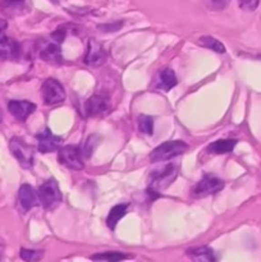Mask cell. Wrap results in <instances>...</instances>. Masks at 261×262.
I'll return each instance as SVG.
<instances>
[{
    "label": "cell",
    "instance_id": "obj_9",
    "mask_svg": "<svg viewBox=\"0 0 261 262\" xmlns=\"http://www.w3.org/2000/svg\"><path fill=\"white\" fill-rule=\"evenodd\" d=\"M176 177V168L173 165H166L164 169H158L151 174L153 183H151V191L155 192L160 188H165L169 184L173 183Z\"/></svg>",
    "mask_w": 261,
    "mask_h": 262
},
{
    "label": "cell",
    "instance_id": "obj_4",
    "mask_svg": "<svg viewBox=\"0 0 261 262\" xmlns=\"http://www.w3.org/2000/svg\"><path fill=\"white\" fill-rule=\"evenodd\" d=\"M10 152L13 154L20 166L25 169H31L33 165V150L22 138L13 137L9 142Z\"/></svg>",
    "mask_w": 261,
    "mask_h": 262
},
{
    "label": "cell",
    "instance_id": "obj_27",
    "mask_svg": "<svg viewBox=\"0 0 261 262\" xmlns=\"http://www.w3.org/2000/svg\"><path fill=\"white\" fill-rule=\"evenodd\" d=\"M123 22H115L112 23V25H102L99 26V30L100 31H104V32H109V31H117L122 27Z\"/></svg>",
    "mask_w": 261,
    "mask_h": 262
},
{
    "label": "cell",
    "instance_id": "obj_31",
    "mask_svg": "<svg viewBox=\"0 0 261 262\" xmlns=\"http://www.w3.org/2000/svg\"><path fill=\"white\" fill-rule=\"evenodd\" d=\"M50 2H53V3H56V2H58V0H50Z\"/></svg>",
    "mask_w": 261,
    "mask_h": 262
},
{
    "label": "cell",
    "instance_id": "obj_25",
    "mask_svg": "<svg viewBox=\"0 0 261 262\" xmlns=\"http://www.w3.org/2000/svg\"><path fill=\"white\" fill-rule=\"evenodd\" d=\"M207 8L212 10H223L228 7L230 0H205Z\"/></svg>",
    "mask_w": 261,
    "mask_h": 262
},
{
    "label": "cell",
    "instance_id": "obj_17",
    "mask_svg": "<svg viewBox=\"0 0 261 262\" xmlns=\"http://www.w3.org/2000/svg\"><path fill=\"white\" fill-rule=\"evenodd\" d=\"M235 145H237V141L230 140V138H228V140H217L207 146V151L211 154H228L233 151Z\"/></svg>",
    "mask_w": 261,
    "mask_h": 262
},
{
    "label": "cell",
    "instance_id": "obj_29",
    "mask_svg": "<svg viewBox=\"0 0 261 262\" xmlns=\"http://www.w3.org/2000/svg\"><path fill=\"white\" fill-rule=\"evenodd\" d=\"M7 28H8V22L5 19H2V18H0V42H3V41L7 38V36H5Z\"/></svg>",
    "mask_w": 261,
    "mask_h": 262
},
{
    "label": "cell",
    "instance_id": "obj_18",
    "mask_svg": "<svg viewBox=\"0 0 261 262\" xmlns=\"http://www.w3.org/2000/svg\"><path fill=\"white\" fill-rule=\"evenodd\" d=\"M127 209H128V205L120 204V205H117V206H114L112 210H110L106 219V224L110 229L112 230L115 229L118 222H119V220L124 216L125 212H127Z\"/></svg>",
    "mask_w": 261,
    "mask_h": 262
},
{
    "label": "cell",
    "instance_id": "obj_28",
    "mask_svg": "<svg viewBox=\"0 0 261 262\" xmlns=\"http://www.w3.org/2000/svg\"><path fill=\"white\" fill-rule=\"evenodd\" d=\"M64 37H66V31H64V30H56L55 32L51 35V40H53L54 42H56V43L63 42Z\"/></svg>",
    "mask_w": 261,
    "mask_h": 262
},
{
    "label": "cell",
    "instance_id": "obj_10",
    "mask_svg": "<svg viewBox=\"0 0 261 262\" xmlns=\"http://www.w3.org/2000/svg\"><path fill=\"white\" fill-rule=\"evenodd\" d=\"M105 60H106V51L104 50L102 45H100L96 40L91 38L89 41L84 63L90 67H100L105 63Z\"/></svg>",
    "mask_w": 261,
    "mask_h": 262
},
{
    "label": "cell",
    "instance_id": "obj_2",
    "mask_svg": "<svg viewBox=\"0 0 261 262\" xmlns=\"http://www.w3.org/2000/svg\"><path fill=\"white\" fill-rule=\"evenodd\" d=\"M41 97L49 106L61 104L66 100V91L59 81L54 78L46 79L41 86Z\"/></svg>",
    "mask_w": 261,
    "mask_h": 262
},
{
    "label": "cell",
    "instance_id": "obj_30",
    "mask_svg": "<svg viewBox=\"0 0 261 262\" xmlns=\"http://www.w3.org/2000/svg\"><path fill=\"white\" fill-rule=\"evenodd\" d=\"M3 120V113H2V109H0V123H2Z\"/></svg>",
    "mask_w": 261,
    "mask_h": 262
},
{
    "label": "cell",
    "instance_id": "obj_24",
    "mask_svg": "<svg viewBox=\"0 0 261 262\" xmlns=\"http://www.w3.org/2000/svg\"><path fill=\"white\" fill-rule=\"evenodd\" d=\"M97 142H99V137H97L96 135H92L87 138V142L86 145H84V156H86V158H90V156L92 155Z\"/></svg>",
    "mask_w": 261,
    "mask_h": 262
},
{
    "label": "cell",
    "instance_id": "obj_16",
    "mask_svg": "<svg viewBox=\"0 0 261 262\" xmlns=\"http://www.w3.org/2000/svg\"><path fill=\"white\" fill-rule=\"evenodd\" d=\"M177 84V76L170 68H164L156 77V87L163 91H169Z\"/></svg>",
    "mask_w": 261,
    "mask_h": 262
},
{
    "label": "cell",
    "instance_id": "obj_20",
    "mask_svg": "<svg viewBox=\"0 0 261 262\" xmlns=\"http://www.w3.org/2000/svg\"><path fill=\"white\" fill-rule=\"evenodd\" d=\"M199 43H201V45L205 46V48L210 49V50L216 51V53H219V54L225 53V46L223 45L219 40L211 37V36H204V37L200 38Z\"/></svg>",
    "mask_w": 261,
    "mask_h": 262
},
{
    "label": "cell",
    "instance_id": "obj_23",
    "mask_svg": "<svg viewBox=\"0 0 261 262\" xmlns=\"http://www.w3.org/2000/svg\"><path fill=\"white\" fill-rule=\"evenodd\" d=\"M42 251L26 250V248H22V250H20V258L25 261H38L42 258Z\"/></svg>",
    "mask_w": 261,
    "mask_h": 262
},
{
    "label": "cell",
    "instance_id": "obj_13",
    "mask_svg": "<svg viewBox=\"0 0 261 262\" xmlns=\"http://www.w3.org/2000/svg\"><path fill=\"white\" fill-rule=\"evenodd\" d=\"M27 9V0H0V12L8 17H17Z\"/></svg>",
    "mask_w": 261,
    "mask_h": 262
},
{
    "label": "cell",
    "instance_id": "obj_22",
    "mask_svg": "<svg viewBox=\"0 0 261 262\" xmlns=\"http://www.w3.org/2000/svg\"><path fill=\"white\" fill-rule=\"evenodd\" d=\"M128 256L122 255V253H118V252H105L101 253V255H94L91 256V260L95 261H110V262H114V261H120V260H125Z\"/></svg>",
    "mask_w": 261,
    "mask_h": 262
},
{
    "label": "cell",
    "instance_id": "obj_5",
    "mask_svg": "<svg viewBox=\"0 0 261 262\" xmlns=\"http://www.w3.org/2000/svg\"><path fill=\"white\" fill-rule=\"evenodd\" d=\"M223 188H224V181H222V179L215 176L207 174L193 187L192 193H193L194 197L200 199V197H206L210 196V194L217 193Z\"/></svg>",
    "mask_w": 261,
    "mask_h": 262
},
{
    "label": "cell",
    "instance_id": "obj_19",
    "mask_svg": "<svg viewBox=\"0 0 261 262\" xmlns=\"http://www.w3.org/2000/svg\"><path fill=\"white\" fill-rule=\"evenodd\" d=\"M187 255L189 256V258L194 261H214V251L209 247H196L192 248V250L187 251Z\"/></svg>",
    "mask_w": 261,
    "mask_h": 262
},
{
    "label": "cell",
    "instance_id": "obj_8",
    "mask_svg": "<svg viewBox=\"0 0 261 262\" xmlns=\"http://www.w3.org/2000/svg\"><path fill=\"white\" fill-rule=\"evenodd\" d=\"M36 140H37V148L40 152H54V151L58 150L60 147L61 142V137H58V136L54 135L49 128L44 129L42 132L38 133L36 136Z\"/></svg>",
    "mask_w": 261,
    "mask_h": 262
},
{
    "label": "cell",
    "instance_id": "obj_7",
    "mask_svg": "<svg viewBox=\"0 0 261 262\" xmlns=\"http://www.w3.org/2000/svg\"><path fill=\"white\" fill-rule=\"evenodd\" d=\"M84 109L89 117H104L110 112V101L106 96L94 95L84 104Z\"/></svg>",
    "mask_w": 261,
    "mask_h": 262
},
{
    "label": "cell",
    "instance_id": "obj_15",
    "mask_svg": "<svg viewBox=\"0 0 261 262\" xmlns=\"http://www.w3.org/2000/svg\"><path fill=\"white\" fill-rule=\"evenodd\" d=\"M20 56V45L14 40L5 38L0 42V58L5 60H17Z\"/></svg>",
    "mask_w": 261,
    "mask_h": 262
},
{
    "label": "cell",
    "instance_id": "obj_6",
    "mask_svg": "<svg viewBox=\"0 0 261 262\" xmlns=\"http://www.w3.org/2000/svg\"><path fill=\"white\" fill-rule=\"evenodd\" d=\"M58 160L66 168L72 170H82L83 169V160L81 152L76 146H64L59 150Z\"/></svg>",
    "mask_w": 261,
    "mask_h": 262
},
{
    "label": "cell",
    "instance_id": "obj_12",
    "mask_svg": "<svg viewBox=\"0 0 261 262\" xmlns=\"http://www.w3.org/2000/svg\"><path fill=\"white\" fill-rule=\"evenodd\" d=\"M18 201L23 211L27 212L37 206L40 200H38V193L33 189V187H31L30 184H23L18 191Z\"/></svg>",
    "mask_w": 261,
    "mask_h": 262
},
{
    "label": "cell",
    "instance_id": "obj_26",
    "mask_svg": "<svg viewBox=\"0 0 261 262\" xmlns=\"http://www.w3.org/2000/svg\"><path fill=\"white\" fill-rule=\"evenodd\" d=\"M260 4V0H240V7L243 10H247V12H252Z\"/></svg>",
    "mask_w": 261,
    "mask_h": 262
},
{
    "label": "cell",
    "instance_id": "obj_21",
    "mask_svg": "<svg viewBox=\"0 0 261 262\" xmlns=\"http://www.w3.org/2000/svg\"><path fill=\"white\" fill-rule=\"evenodd\" d=\"M138 128L145 135H153L154 119L148 115H140V118H138Z\"/></svg>",
    "mask_w": 261,
    "mask_h": 262
},
{
    "label": "cell",
    "instance_id": "obj_3",
    "mask_svg": "<svg viewBox=\"0 0 261 262\" xmlns=\"http://www.w3.org/2000/svg\"><path fill=\"white\" fill-rule=\"evenodd\" d=\"M38 200L40 204L45 207L46 210H51L61 201V193L59 189L58 183L54 179L46 181L42 186L38 188Z\"/></svg>",
    "mask_w": 261,
    "mask_h": 262
},
{
    "label": "cell",
    "instance_id": "obj_1",
    "mask_svg": "<svg viewBox=\"0 0 261 262\" xmlns=\"http://www.w3.org/2000/svg\"><path fill=\"white\" fill-rule=\"evenodd\" d=\"M188 150V145L183 141H168L159 145L153 152L150 154V160L153 163L159 161H166L170 159L177 158Z\"/></svg>",
    "mask_w": 261,
    "mask_h": 262
},
{
    "label": "cell",
    "instance_id": "obj_14",
    "mask_svg": "<svg viewBox=\"0 0 261 262\" xmlns=\"http://www.w3.org/2000/svg\"><path fill=\"white\" fill-rule=\"evenodd\" d=\"M40 56L42 60H45L49 64H61L63 61V56H61L60 48L56 42H49L45 43L42 48L40 49Z\"/></svg>",
    "mask_w": 261,
    "mask_h": 262
},
{
    "label": "cell",
    "instance_id": "obj_11",
    "mask_svg": "<svg viewBox=\"0 0 261 262\" xmlns=\"http://www.w3.org/2000/svg\"><path fill=\"white\" fill-rule=\"evenodd\" d=\"M8 109L10 114L19 122H25L31 114L36 110V105L26 100H12L8 102Z\"/></svg>",
    "mask_w": 261,
    "mask_h": 262
}]
</instances>
